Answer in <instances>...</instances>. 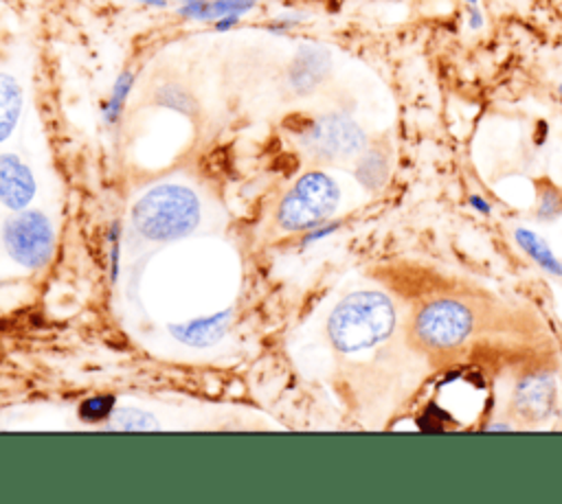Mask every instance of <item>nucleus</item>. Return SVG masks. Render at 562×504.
Wrapping results in <instances>:
<instances>
[{
	"label": "nucleus",
	"mask_w": 562,
	"mask_h": 504,
	"mask_svg": "<svg viewBox=\"0 0 562 504\" xmlns=\"http://www.w3.org/2000/svg\"><path fill=\"white\" fill-rule=\"evenodd\" d=\"M4 248L24 267H40L53 254V228L37 210L11 217L2 230Z\"/></svg>",
	"instance_id": "obj_5"
},
{
	"label": "nucleus",
	"mask_w": 562,
	"mask_h": 504,
	"mask_svg": "<svg viewBox=\"0 0 562 504\" xmlns=\"http://www.w3.org/2000/svg\"><path fill=\"white\" fill-rule=\"evenodd\" d=\"M114 410V397H90L79 405V416L83 421H101Z\"/></svg>",
	"instance_id": "obj_16"
},
{
	"label": "nucleus",
	"mask_w": 562,
	"mask_h": 504,
	"mask_svg": "<svg viewBox=\"0 0 562 504\" xmlns=\"http://www.w3.org/2000/svg\"><path fill=\"white\" fill-rule=\"evenodd\" d=\"M136 230L151 241H173L189 234L200 221V202L195 193L180 184H160L149 188L134 206Z\"/></svg>",
	"instance_id": "obj_2"
},
{
	"label": "nucleus",
	"mask_w": 562,
	"mask_h": 504,
	"mask_svg": "<svg viewBox=\"0 0 562 504\" xmlns=\"http://www.w3.org/2000/svg\"><path fill=\"white\" fill-rule=\"evenodd\" d=\"M132 75H121L119 77V81L114 83V90H112V94H110V101H108V105H105V118L110 121V123H114L116 118H119V114H121V107H123V103H125V96H127V92H130V88H132Z\"/></svg>",
	"instance_id": "obj_17"
},
{
	"label": "nucleus",
	"mask_w": 562,
	"mask_h": 504,
	"mask_svg": "<svg viewBox=\"0 0 562 504\" xmlns=\"http://www.w3.org/2000/svg\"><path fill=\"white\" fill-rule=\"evenodd\" d=\"M470 204L479 210V213H483V215H490V204L483 199V197H479V195H472L470 197Z\"/></svg>",
	"instance_id": "obj_19"
},
{
	"label": "nucleus",
	"mask_w": 562,
	"mask_h": 504,
	"mask_svg": "<svg viewBox=\"0 0 562 504\" xmlns=\"http://www.w3.org/2000/svg\"><path fill=\"white\" fill-rule=\"evenodd\" d=\"M472 331V313L457 300H435L415 318V335L432 348L459 346Z\"/></svg>",
	"instance_id": "obj_6"
},
{
	"label": "nucleus",
	"mask_w": 562,
	"mask_h": 504,
	"mask_svg": "<svg viewBox=\"0 0 562 504\" xmlns=\"http://www.w3.org/2000/svg\"><path fill=\"white\" fill-rule=\"evenodd\" d=\"M490 429H512L509 425H490Z\"/></svg>",
	"instance_id": "obj_22"
},
{
	"label": "nucleus",
	"mask_w": 562,
	"mask_h": 504,
	"mask_svg": "<svg viewBox=\"0 0 562 504\" xmlns=\"http://www.w3.org/2000/svg\"><path fill=\"white\" fill-rule=\"evenodd\" d=\"M386 169H389V164H386L384 153L378 151V149H371V151H367L360 158V162L356 167V177L360 180L362 186L375 191V188H380L384 184Z\"/></svg>",
	"instance_id": "obj_14"
},
{
	"label": "nucleus",
	"mask_w": 562,
	"mask_h": 504,
	"mask_svg": "<svg viewBox=\"0 0 562 504\" xmlns=\"http://www.w3.org/2000/svg\"><path fill=\"white\" fill-rule=\"evenodd\" d=\"M395 327L393 302L380 291H356L342 298L329 320L331 344L342 353H358L386 340Z\"/></svg>",
	"instance_id": "obj_1"
},
{
	"label": "nucleus",
	"mask_w": 562,
	"mask_h": 504,
	"mask_svg": "<svg viewBox=\"0 0 562 504\" xmlns=\"http://www.w3.org/2000/svg\"><path fill=\"white\" fill-rule=\"evenodd\" d=\"M134 2H140V4H149V7H165L167 0H134Z\"/></svg>",
	"instance_id": "obj_21"
},
{
	"label": "nucleus",
	"mask_w": 562,
	"mask_h": 504,
	"mask_svg": "<svg viewBox=\"0 0 562 504\" xmlns=\"http://www.w3.org/2000/svg\"><path fill=\"white\" fill-rule=\"evenodd\" d=\"M481 24H483V20H481V13H479L476 4H470V26H472V28H479Z\"/></svg>",
	"instance_id": "obj_20"
},
{
	"label": "nucleus",
	"mask_w": 562,
	"mask_h": 504,
	"mask_svg": "<svg viewBox=\"0 0 562 504\" xmlns=\"http://www.w3.org/2000/svg\"><path fill=\"white\" fill-rule=\"evenodd\" d=\"M257 0H182L178 13L187 20L213 22L217 28H231L241 15L252 11Z\"/></svg>",
	"instance_id": "obj_7"
},
{
	"label": "nucleus",
	"mask_w": 562,
	"mask_h": 504,
	"mask_svg": "<svg viewBox=\"0 0 562 504\" xmlns=\"http://www.w3.org/2000/svg\"><path fill=\"white\" fill-rule=\"evenodd\" d=\"M22 112V88L15 77L0 72V142H4L20 118Z\"/></svg>",
	"instance_id": "obj_12"
},
{
	"label": "nucleus",
	"mask_w": 562,
	"mask_h": 504,
	"mask_svg": "<svg viewBox=\"0 0 562 504\" xmlns=\"http://www.w3.org/2000/svg\"><path fill=\"white\" fill-rule=\"evenodd\" d=\"M338 184L323 171H310L296 180L279 206V224L285 230H307L323 224L338 206Z\"/></svg>",
	"instance_id": "obj_3"
},
{
	"label": "nucleus",
	"mask_w": 562,
	"mask_h": 504,
	"mask_svg": "<svg viewBox=\"0 0 562 504\" xmlns=\"http://www.w3.org/2000/svg\"><path fill=\"white\" fill-rule=\"evenodd\" d=\"M562 213V197L555 188H544L542 199H540V208H538V217L540 219H553Z\"/></svg>",
	"instance_id": "obj_18"
},
{
	"label": "nucleus",
	"mask_w": 562,
	"mask_h": 504,
	"mask_svg": "<svg viewBox=\"0 0 562 504\" xmlns=\"http://www.w3.org/2000/svg\"><path fill=\"white\" fill-rule=\"evenodd\" d=\"M364 131L345 114H327L305 123L301 145L318 160L349 158L364 149Z\"/></svg>",
	"instance_id": "obj_4"
},
{
	"label": "nucleus",
	"mask_w": 562,
	"mask_h": 504,
	"mask_svg": "<svg viewBox=\"0 0 562 504\" xmlns=\"http://www.w3.org/2000/svg\"><path fill=\"white\" fill-rule=\"evenodd\" d=\"M327 68H329L327 50L318 46H303L290 64V85L296 92L305 94L323 81V77L327 75Z\"/></svg>",
	"instance_id": "obj_9"
},
{
	"label": "nucleus",
	"mask_w": 562,
	"mask_h": 504,
	"mask_svg": "<svg viewBox=\"0 0 562 504\" xmlns=\"http://www.w3.org/2000/svg\"><path fill=\"white\" fill-rule=\"evenodd\" d=\"M35 195L31 169L13 153H0V202L13 210L24 208Z\"/></svg>",
	"instance_id": "obj_8"
},
{
	"label": "nucleus",
	"mask_w": 562,
	"mask_h": 504,
	"mask_svg": "<svg viewBox=\"0 0 562 504\" xmlns=\"http://www.w3.org/2000/svg\"><path fill=\"white\" fill-rule=\"evenodd\" d=\"M514 239H516V243L522 248V252H525L529 259H533L544 272L555 274V276H562V261L553 254V250L549 248V243H547L542 237H538L533 230L516 228Z\"/></svg>",
	"instance_id": "obj_13"
},
{
	"label": "nucleus",
	"mask_w": 562,
	"mask_h": 504,
	"mask_svg": "<svg viewBox=\"0 0 562 504\" xmlns=\"http://www.w3.org/2000/svg\"><path fill=\"white\" fill-rule=\"evenodd\" d=\"M463 2H468V4H476L479 0H463Z\"/></svg>",
	"instance_id": "obj_23"
},
{
	"label": "nucleus",
	"mask_w": 562,
	"mask_h": 504,
	"mask_svg": "<svg viewBox=\"0 0 562 504\" xmlns=\"http://www.w3.org/2000/svg\"><path fill=\"white\" fill-rule=\"evenodd\" d=\"M228 320H231V311L226 309V311H220V313H213L206 318L189 320L184 324H173L171 335L187 346H195V348L211 346L217 340H222V335L228 329Z\"/></svg>",
	"instance_id": "obj_10"
},
{
	"label": "nucleus",
	"mask_w": 562,
	"mask_h": 504,
	"mask_svg": "<svg viewBox=\"0 0 562 504\" xmlns=\"http://www.w3.org/2000/svg\"><path fill=\"white\" fill-rule=\"evenodd\" d=\"M558 92H560V96H562V83H560V85H558Z\"/></svg>",
	"instance_id": "obj_24"
},
{
	"label": "nucleus",
	"mask_w": 562,
	"mask_h": 504,
	"mask_svg": "<svg viewBox=\"0 0 562 504\" xmlns=\"http://www.w3.org/2000/svg\"><path fill=\"white\" fill-rule=\"evenodd\" d=\"M112 425L116 429H125V432H149V429H158L156 419L138 408H116L112 410Z\"/></svg>",
	"instance_id": "obj_15"
},
{
	"label": "nucleus",
	"mask_w": 562,
	"mask_h": 504,
	"mask_svg": "<svg viewBox=\"0 0 562 504\" xmlns=\"http://www.w3.org/2000/svg\"><path fill=\"white\" fill-rule=\"evenodd\" d=\"M555 386L547 375H533L518 383L516 405L529 419H544L553 408Z\"/></svg>",
	"instance_id": "obj_11"
}]
</instances>
